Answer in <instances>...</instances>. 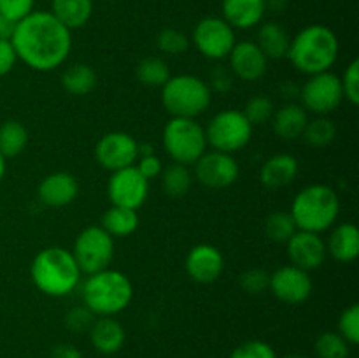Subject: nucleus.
Returning <instances> with one entry per match:
<instances>
[{
    "mask_svg": "<svg viewBox=\"0 0 359 358\" xmlns=\"http://www.w3.org/2000/svg\"><path fill=\"white\" fill-rule=\"evenodd\" d=\"M11 42L25 65L37 72H51L69 60L72 32L49 11H34L14 25Z\"/></svg>",
    "mask_w": 359,
    "mask_h": 358,
    "instance_id": "f257e3e1",
    "label": "nucleus"
},
{
    "mask_svg": "<svg viewBox=\"0 0 359 358\" xmlns=\"http://www.w3.org/2000/svg\"><path fill=\"white\" fill-rule=\"evenodd\" d=\"M340 42L335 32L326 25H309L291 37L286 58L305 76L326 72L339 60Z\"/></svg>",
    "mask_w": 359,
    "mask_h": 358,
    "instance_id": "f03ea898",
    "label": "nucleus"
},
{
    "mask_svg": "<svg viewBox=\"0 0 359 358\" xmlns=\"http://www.w3.org/2000/svg\"><path fill=\"white\" fill-rule=\"evenodd\" d=\"M81 269L72 251L49 246L34 256L30 265L32 283L48 297H65L81 283Z\"/></svg>",
    "mask_w": 359,
    "mask_h": 358,
    "instance_id": "7ed1b4c3",
    "label": "nucleus"
},
{
    "mask_svg": "<svg viewBox=\"0 0 359 358\" xmlns=\"http://www.w3.org/2000/svg\"><path fill=\"white\" fill-rule=\"evenodd\" d=\"M83 304L95 316H116L125 311L133 298V284L125 272L104 269L88 274L83 288Z\"/></svg>",
    "mask_w": 359,
    "mask_h": 358,
    "instance_id": "20e7f679",
    "label": "nucleus"
},
{
    "mask_svg": "<svg viewBox=\"0 0 359 358\" xmlns=\"http://www.w3.org/2000/svg\"><path fill=\"white\" fill-rule=\"evenodd\" d=\"M290 214L298 230L323 234L335 227L340 214V199L332 186L323 183L309 185L294 195Z\"/></svg>",
    "mask_w": 359,
    "mask_h": 358,
    "instance_id": "39448f33",
    "label": "nucleus"
},
{
    "mask_svg": "<svg viewBox=\"0 0 359 358\" xmlns=\"http://www.w3.org/2000/svg\"><path fill=\"white\" fill-rule=\"evenodd\" d=\"M212 91L205 81L193 74H177L161 86V104L172 118H193L209 109Z\"/></svg>",
    "mask_w": 359,
    "mask_h": 358,
    "instance_id": "423d86ee",
    "label": "nucleus"
},
{
    "mask_svg": "<svg viewBox=\"0 0 359 358\" xmlns=\"http://www.w3.org/2000/svg\"><path fill=\"white\" fill-rule=\"evenodd\" d=\"M163 147L172 161L193 165L207 151L205 128L193 118H170L163 128Z\"/></svg>",
    "mask_w": 359,
    "mask_h": 358,
    "instance_id": "0eeeda50",
    "label": "nucleus"
},
{
    "mask_svg": "<svg viewBox=\"0 0 359 358\" xmlns=\"http://www.w3.org/2000/svg\"><path fill=\"white\" fill-rule=\"evenodd\" d=\"M203 128H205L207 144L212 146V150L233 154L251 142L255 126L248 121L242 111L224 109L214 114Z\"/></svg>",
    "mask_w": 359,
    "mask_h": 358,
    "instance_id": "6e6552de",
    "label": "nucleus"
},
{
    "mask_svg": "<svg viewBox=\"0 0 359 358\" xmlns=\"http://www.w3.org/2000/svg\"><path fill=\"white\" fill-rule=\"evenodd\" d=\"M72 255L84 274L109 269L114 258V237L100 225H90L77 234Z\"/></svg>",
    "mask_w": 359,
    "mask_h": 358,
    "instance_id": "1a4fd4ad",
    "label": "nucleus"
},
{
    "mask_svg": "<svg viewBox=\"0 0 359 358\" xmlns=\"http://www.w3.org/2000/svg\"><path fill=\"white\" fill-rule=\"evenodd\" d=\"M302 107L316 116H328L335 112L344 102L340 77L332 70L312 74L300 90Z\"/></svg>",
    "mask_w": 359,
    "mask_h": 358,
    "instance_id": "9d476101",
    "label": "nucleus"
},
{
    "mask_svg": "<svg viewBox=\"0 0 359 358\" xmlns=\"http://www.w3.org/2000/svg\"><path fill=\"white\" fill-rule=\"evenodd\" d=\"M191 42L200 55L205 56L207 60L219 62V60L228 58L237 42V37H235L233 28L223 18L207 16L195 25Z\"/></svg>",
    "mask_w": 359,
    "mask_h": 358,
    "instance_id": "9b49d317",
    "label": "nucleus"
},
{
    "mask_svg": "<svg viewBox=\"0 0 359 358\" xmlns=\"http://www.w3.org/2000/svg\"><path fill=\"white\" fill-rule=\"evenodd\" d=\"M193 178L200 185L212 190H223L233 185L241 175V167L235 160L233 154L221 153V151H205L198 160L195 161Z\"/></svg>",
    "mask_w": 359,
    "mask_h": 358,
    "instance_id": "f8f14e48",
    "label": "nucleus"
},
{
    "mask_svg": "<svg viewBox=\"0 0 359 358\" xmlns=\"http://www.w3.org/2000/svg\"><path fill=\"white\" fill-rule=\"evenodd\" d=\"M95 158L105 171H121L135 165L139 158V142L126 132H109L98 139Z\"/></svg>",
    "mask_w": 359,
    "mask_h": 358,
    "instance_id": "ddd939ff",
    "label": "nucleus"
},
{
    "mask_svg": "<svg viewBox=\"0 0 359 358\" xmlns=\"http://www.w3.org/2000/svg\"><path fill=\"white\" fill-rule=\"evenodd\" d=\"M107 195L112 206L137 211L149 195V181L132 165L112 172L107 181Z\"/></svg>",
    "mask_w": 359,
    "mask_h": 358,
    "instance_id": "4468645a",
    "label": "nucleus"
},
{
    "mask_svg": "<svg viewBox=\"0 0 359 358\" xmlns=\"http://www.w3.org/2000/svg\"><path fill=\"white\" fill-rule=\"evenodd\" d=\"M269 290L277 300L287 305H300L312 295L314 283L307 270L294 265H283L270 274Z\"/></svg>",
    "mask_w": 359,
    "mask_h": 358,
    "instance_id": "2eb2a0df",
    "label": "nucleus"
},
{
    "mask_svg": "<svg viewBox=\"0 0 359 358\" xmlns=\"http://www.w3.org/2000/svg\"><path fill=\"white\" fill-rule=\"evenodd\" d=\"M228 69L235 76V79L245 83H256L262 79L269 70V58L263 55L255 41L235 42L233 49L228 55Z\"/></svg>",
    "mask_w": 359,
    "mask_h": 358,
    "instance_id": "dca6fc26",
    "label": "nucleus"
},
{
    "mask_svg": "<svg viewBox=\"0 0 359 358\" xmlns=\"http://www.w3.org/2000/svg\"><path fill=\"white\" fill-rule=\"evenodd\" d=\"M286 246L291 265L300 267L307 272L319 269L328 256L325 239L321 237V234H314V232L297 230L293 237L286 242Z\"/></svg>",
    "mask_w": 359,
    "mask_h": 358,
    "instance_id": "f3484780",
    "label": "nucleus"
},
{
    "mask_svg": "<svg viewBox=\"0 0 359 358\" xmlns=\"http://www.w3.org/2000/svg\"><path fill=\"white\" fill-rule=\"evenodd\" d=\"M184 269L195 283L210 284L219 279L223 274L224 256L216 246L196 244L186 255Z\"/></svg>",
    "mask_w": 359,
    "mask_h": 358,
    "instance_id": "a211bd4d",
    "label": "nucleus"
},
{
    "mask_svg": "<svg viewBox=\"0 0 359 358\" xmlns=\"http://www.w3.org/2000/svg\"><path fill=\"white\" fill-rule=\"evenodd\" d=\"M77 195H79V183L70 172H53L39 183L37 197L46 207L53 209L67 207L77 199Z\"/></svg>",
    "mask_w": 359,
    "mask_h": 358,
    "instance_id": "6ab92c4d",
    "label": "nucleus"
},
{
    "mask_svg": "<svg viewBox=\"0 0 359 358\" xmlns=\"http://www.w3.org/2000/svg\"><path fill=\"white\" fill-rule=\"evenodd\" d=\"M269 0H223V20L233 30H249L263 21Z\"/></svg>",
    "mask_w": 359,
    "mask_h": 358,
    "instance_id": "aec40b11",
    "label": "nucleus"
},
{
    "mask_svg": "<svg viewBox=\"0 0 359 358\" xmlns=\"http://www.w3.org/2000/svg\"><path fill=\"white\" fill-rule=\"evenodd\" d=\"M90 343L98 353L116 354L125 346L126 332L125 326L114 318V316H98L95 318L93 325L88 330Z\"/></svg>",
    "mask_w": 359,
    "mask_h": 358,
    "instance_id": "412c9836",
    "label": "nucleus"
},
{
    "mask_svg": "<svg viewBox=\"0 0 359 358\" xmlns=\"http://www.w3.org/2000/svg\"><path fill=\"white\" fill-rule=\"evenodd\" d=\"M300 164L290 153H279L265 160L259 168V183L269 190H279L297 179Z\"/></svg>",
    "mask_w": 359,
    "mask_h": 358,
    "instance_id": "4be33fe9",
    "label": "nucleus"
},
{
    "mask_svg": "<svg viewBox=\"0 0 359 358\" xmlns=\"http://www.w3.org/2000/svg\"><path fill=\"white\" fill-rule=\"evenodd\" d=\"M326 253L340 263H351L359 256V230L354 223H340L330 228Z\"/></svg>",
    "mask_w": 359,
    "mask_h": 358,
    "instance_id": "5701e85b",
    "label": "nucleus"
},
{
    "mask_svg": "<svg viewBox=\"0 0 359 358\" xmlns=\"http://www.w3.org/2000/svg\"><path fill=\"white\" fill-rule=\"evenodd\" d=\"M270 123H272L273 133L279 139L297 140L304 135V130L309 123V114L300 104L290 102L273 112Z\"/></svg>",
    "mask_w": 359,
    "mask_h": 358,
    "instance_id": "b1692460",
    "label": "nucleus"
},
{
    "mask_svg": "<svg viewBox=\"0 0 359 358\" xmlns=\"http://www.w3.org/2000/svg\"><path fill=\"white\" fill-rule=\"evenodd\" d=\"M258 34H256V44L262 49L263 55L269 60H283L290 51L291 37L286 28L276 21H266L258 25Z\"/></svg>",
    "mask_w": 359,
    "mask_h": 358,
    "instance_id": "393cba45",
    "label": "nucleus"
},
{
    "mask_svg": "<svg viewBox=\"0 0 359 358\" xmlns=\"http://www.w3.org/2000/svg\"><path fill=\"white\" fill-rule=\"evenodd\" d=\"M49 13L70 32L83 28L93 16V0H51Z\"/></svg>",
    "mask_w": 359,
    "mask_h": 358,
    "instance_id": "a878e982",
    "label": "nucleus"
},
{
    "mask_svg": "<svg viewBox=\"0 0 359 358\" xmlns=\"http://www.w3.org/2000/svg\"><path fill=\"white\" fill-rule=\"evenodd\" d=\"M98 76L88 63H74L62 74V86L74 97L90 95L97 88Z\"/></svg>",
    "mask_w": 359,
    "mask_h": 358,
    "instance_id": "bb28decb",
    "label": "nucleus"
},
{
    "mask_svg": "<svg viewBox=\"0 0 359 358\" xmlns=\"http://www.w3.org/2000/svg\"><path fill=\"white\" fill-rule=\"evenodd\" d=\"M139 213L135 209L112 206L102 216L100 227L112 237H128L139 228Z\"/></svg>",
    "mask_w": 359,
    "mask_h": 358,
    "instance_id": "cd10ccee",
    "label": "nucleus"
},
{
    "mask_svg": "<svg viewBox=\"0 0 359 358\" xmlns=\"http://www.w3.org/2000/svg\"><path fill=\"white\" fill-rule=\"evenodd\" d=\"M28 144V130L16 119H7L0 125V153L6 158H16Z\"/></svg>",
    "mask_w": 359,
    "mask_h": 358,
    "instance_id": "c85d7f7f",
    "label": "nucleus"
},
{
    "mask_svg": "<svg viewBox=\"0 0 359 358\" xmlns=\"http://www.w3.org/2000/svg\"><path fill=\"white\" fill-rule=\"evenodd\" d=\"M161 188L172 199H181L189 192L193 185V172L188 165L175 164L172 161L167 168L161 171Z\"/></svg>",
    "mask_w": 359,
    "mask_h": 358,
    "instance_id": "c756f323",
    "label": "nucleus"
},
{
    "mask_svg": "<svg viewBox=\"0 0 359 358\" xmlns=\"http://www.w3.org/2000/svg\"><path fill=\"white\" fill-rule=\"evenodd\" d=\"M137 79L147 88H161L170 79L168 63L160 56H146L135 67Z\"/></svg>",
    "mask_w": 359,
    "mask_h": 358,
    "instance_id": "7c9ffc66",
    "label": "nucleus"
},
{
    "mask_svg": "<svg viewBox=\"0 0 359 358\" xmlns=\"http://www.w3.org/2000/svg\"><path fill=\"white\" fill-rule=\"evenodd\" d=\"M302 137L307 140L309 146L326 147L337 139V125L328 116H316L314 119H309Z\"/></svg>",
    "mask_w": 359,
    "mask_h": 358,
    "instance_id": "2f4dec72",
    "label": "nucleus"
},
{
    "mask_svg": "<svg viewBox=\"0 0 359 358\" xmlns=\"http://www.w3.org/2000/svg\"><path fill=\"white\" fill-rule=\"evenodd\" d=\"M297 230L290 211H276L265 221V234L273 242H287Z\"/></svg>",
    "mask_w": 359,
    "mask_h": 358,
    "instance_id": "473e14b6",
    "label": "nucleus"
},
{
    "mask_svg": "<svg viewBox=\"0 0 359 358\" xmlns=\"http://www.w3.org/2000/svg\"><path fill=\"white\" fill-rule=\"evenodd\" d=\"M314 347L319 358H349L351 354V344L339 332H323Z\"/></svg>",
    "mask_w": 359,
    "mask_h": 358,
    "instance_id": "72a5a7b5",
    "label": "nucleus"
},
{
    "mask_svg": "<svg viewBox=\"0 0 359 358\" xmlns=\"http://www.w3.org/2000/svg\"><path fill=\"white\" fill-rule=\"evenodd\" d=\"M242 112L248 118V121L252 126H256L269 123L272 119L273 112H276V107H273V102L270 97H266V95H255V97L245 102Z\"/></svg>",
    "mask_w": 359,
    "mask_h": 358,
    "instance_id": "f704fd0d",
    "label": "nucleus"
},
{
    "mask_svg": "<svg viewBox=\"0 0 359 358\" xmlns=\"http://www.w3.org/2000/svg\"><path fill=\"white\" fill-rule=\"evenodd\" d=\"M189 37L177 28H163L156 37V46L165 55H184L189 49Z\"/></svg>",
    "mask_w": 359,
    "mask_h": 358,
    "instance_id": "c9c22d12",
    "label": "nucleus"
},
{
    "mask_svg": "<svg viewBox=\"0 0 359 358\" xmlns=\"http://www.w3.org/2000/svg\"><path fill=\"white\" fill-rule=\"evenodd\" d=\"M339 333L351 344H359V305L351 304L342 311L339 318Z\"/></svg>",
    "mask_w": 359,
    "mask_h": 358,
    "instance_id": "e433bc0d",
    "label": "nucleus"
},
{
    "mask_svg": "<svg viewBox=\"0 0 359 358\" xmlns=\"http://www.w3.org/2000/svg\"><path fill=\"white\" fill-rule=\"evenodd\" d=\"M97 316L86 305H76L65 314V326L74 333H88Z\"/></svg>",
    "mask_w": 359,
    "mask_h": 358,
    "instance_id": "4c0bfd02",
    "label": "nucleus"
},
{
    "mask_svg": "<svg viewBox=\"0 0 359 358\" xmlns=\"http://www.w3.org/2000/svg\"><path fill=\"white\" fill-rule=\"evenodd\" d=\"M340 84H342L344 100L349 104H359V60H353L349 65L344 70L342 77H340Z\"/></svg>",
    "mask_w": 359,
    "mask_h": 358,
    "instance_id": "58836bf2",
    "label": "nucleus"
},
{
    "mask_svg": "<svg viewBox=\"0 0 359 358\" xmlns=\"http://www.w3.org/2000/svg\"><path fill=\"white\" fill-rule=\"evenodd\" d=\"M230 358H277V353L265 340L252 339L235 347Z\"/></svg>",
    "mask_w": 359,
    "mask_h": 358,
    "instance_id": "ea45409f",
    "label": "nucleus"
},
{
    "mask_svg": "<svg viewBox=\"0 0 359 358\" xmlns=\"http://www.w3.org/2000/svg\"><path fill=\"white\" fill-rule=\"evenodd\" d=\"M270 274L263 269H249L241 274V288L249 295H258L269 290Z\"/></svg>",
    "mask_w": 359,
    "mask_h": 358,
    "instance_id": "a19ab883",
    "label": "nucleus"
},
{
    "mask_svg": "<svg viewBox=\"0 0 359 358\" xmlns=\"http://www.w3.org/2000/svg\"><path fill=\"white\" fill-rule=\"evenodd\" d=\"M34 7L35 0H0V14L13 23H18L30 13H34Z\"/></svg>",
    "mask_w": 359,
    "mask_h": 358,
    "instance_id": "79ce46f5",
    "label": "nucleus"
},
{
    "mask_svg": "<svg viewBox=\"0 0 359 358\" xmlns=\"http://www.w3.org/2000/svg\"><path fill=\"white\" fill-rule=\"evenodd\" d=\"M235 84V76L231 74V70L228 67L216 65L209 74V83L207 86L210 88V91H216L219 95H226L228 91H231Z\"/></svg>",
    "mask_w": 359,
    "mask_h": 358,
    "instance_id": "37998d69",
    "label": "nucleus"
},
{
    "mask_svg": "<svg viewBox=\"0 0 359 358\" xmlns=\"http://www.w3.org/2000/svg\"><path fill=\"white\" fill-rule=\"evenodd\" d=\"M135 168L142 174L144 179L151 181V179L160 178L161 171H163V164H161L160 157L156 153L142 154V157L137 158Z\"/></svg>",
    "mask_w": 359,
    "mask_h": 358,
    "instance_id": "c03bdc74",
    "label": "nucleus"
},
{
    "mask_svg": "<svg viewBox=\"0 0 359 358\" xmlns=\"http://www.w3.org/2000/svg\"><path fill=\"white\" fill-rule=\"evenodd\" d=\"M18 55L11 41H0V77L7 76L14 69Z\"/></svg>",
    "mask_w": 359,
    "mask_h": 358,
    "instance_id": "a18cd8bd",
    "label": "nucleus"
},
{
    "mask_svg": "<svg viewBox=\"0 0 359 358\" xmlns=\"http://www.w3.org/2000/svg\"><path fill=\"white\" fill-rule=\"evenodd\" d=\"M49 358H83V353L72 344H58L53 347Z\"/></svg>",
    "mask_w": 359,
    "mask_h": 358,
    "instance_id": "49530a36",
    "label": "nucleus"
},
{
    "mask_svg": "<svg viewBox=\"0 0 359 358\" xmlns=\"http://www.w3.org/2000/svg\"><path fill=\"white\" fill-rule=\"evenodd\" d=\"M14 25L11 20H7L6 16L0 14V41H11L13 37V32H14Z\"/></svg>",
    "mask_w": 359,
    "mask_h": 358,
    "instance_id": "de8ad7c7",
    "label": "nucleus"
},
{
    "mask_svg": "<svg viewBox=\"0 0 359 358\" xmlns=\"http://www.w3.org/2000/svg\"><path fill=\"white\" fill-rule=\"evenodd\" d=\"M4 175H6V158H4L2 153H0V183H2Z\"/></svg>",
    "mask_w": 359,
    "mask_h": 358,
    "instance_id": "09e8293b",
    "label": "nucleus"
},
{
    "mask_svg": "<svg viewBox=\"0 0 359 358\" xmlns=\"http://www.w3.org/2000/svg\"><path fill=\"white\" fill-rule=\"evenodd\" d=\"M284 358H307V357H304V354H286Z\"/></svg>",
    "mask_w": 359,
    "mask_h": 358,
    "instance_id": "8fccbe9b",
    "label": "nucleus"
}]
</instances>
